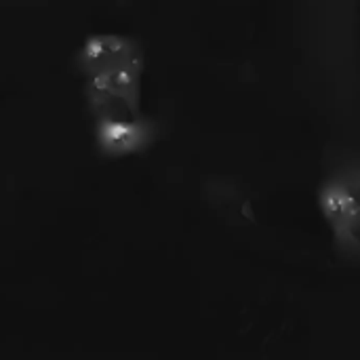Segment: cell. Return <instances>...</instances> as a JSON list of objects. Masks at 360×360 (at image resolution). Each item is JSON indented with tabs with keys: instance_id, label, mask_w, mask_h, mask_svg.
<instances>
[{
	"instance_id": "obj_1",
	"label": "cell",
	"mask_w": 360,
	"mask_h": 360,
	"mask_svg": "<svg viewBox=\"0 0 360 360\" xmlns=\"http://www.w3.org/2000/svg\"><path fill=\"white\" fill-rule=\"evenodd\" d=\"M89 110H141L143 49L122 34H95L76 53Z\"/></svg>"
},
{
	"instance_id": "obj_2",
	"label": "cell",
	"mask_w": 360,
	"mask_h": 360,
	"mask_svg": "<svg viewBox=\"0 0 360 360\" xmlns=\"http://www.w3.org/2000/svg\"><path fill=\"white\" fill-rule=\"evenodd\" d=\"M323 211L346 253L360 257V165L329 175L321 192Z\"/></svg>"
},
{
	"instance_id": "obj_3",
	"label": "cell",
	"mask_w": 360,
	"mask_h": 360,
	"mask_svg": "<svg viewBox=\"0 0 360 360\" xmlns=\"http://www.w3.org/2000/svg\"><path fill=\"white\" fill-rule=\"evenodd\" d=\"M95 124H97L99 146L110 154L137 152L146 148L156 135L154 122L143 112L99 118L95 120Z\"/></svg>"
}]
</instances>
